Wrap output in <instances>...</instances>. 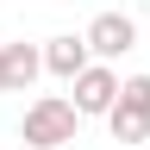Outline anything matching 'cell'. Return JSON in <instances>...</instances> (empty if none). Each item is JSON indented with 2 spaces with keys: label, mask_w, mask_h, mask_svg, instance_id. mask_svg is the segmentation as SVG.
<instances>
[{
  "label": "cell",
  "mask_w": 150,
  "mask_h": 150,
  "mask_svg": "<svg viewBox=\"0 0 150 150\" xmlns=\"http://www.w3.org/2000/svg\"><path fill=\"white\" fill-rule=\"evenodd\" d=\"M106 125H112V138H119V144H144V138H150V106H138V100H125V94H119V100L106 106Z\"/></svg>",
  "instance_id": "cell-6"
},
{
  "label": "cell",
  "mask_w": 150,
  "mask_h": 150,
  "mask_svg": "<svg viewBox=\"0 0 150 150\" xmlns=\"http://www.w3.org/2000/svg\"><path fill=\"white\" fill-rule=\"evenodd\" d=\"M81 38H88V50L100 56V63H112V56H125L131 44H138V19L131 13H94V25Z\"/></svg>",
  "instance_id": "cell-3"
},
{
  "label": "cell",
  "mask_w": 150,
  "mask_h": 150,
  "mask_svg": "<svg viewBox=\"0 0 150 150\" xmlns=\"http://www.w3.org/2000/svg\"><path fill=\"white\" fill-rule=\"evenodd\" d=\"M88 63H94L88 38H50V44H44V69L56 75V81H75V75H81Z\"/></svg>",
  "instance_id": "cell-5"
},
{
  "label": "cell",
  "mask_w": 150,
  "mask_h": 150,
  "mask_svg": "<svg viewBox=\"0 0 150 150\" xmlns=\"http://www.w3.org/2000/svg\"><path fill=\"white\" fill-rule=\"evenodd\" d=\"M44 75V50L38 44H0V94H25Z\"/></svg>",
  "instance_id": "cell-4"
},
{
  "label": "cell",
  "mask_w": 150,
  "mask_h": 150,
  "mask_svg": "<svg viewBox=\"0 0 150 150\" xmlns=\"http://www.w3.org/2000/svg\"><path fill=\"white\" fill-rule=\"evenodd\" d=\"M69 88H75V112H81V119H106V106L119 100V75H112V63H100V56H94Z\"/></svg>",
  "instance_id": "cell-2"
},
{
  "label": "cell",
  "mask_w": 150,
  "mask_h": 150,
  "mask_svg": "<svg viewBox=\"0 0 150 150\" xmlns=\"http://www.w3.org/2000/svg\"><path fill=\"white\" fill-rule=\"evenodd\" d=\"M75 125H81L75 100H63V94H38V100L25 106V119H19V138H25L31 150H63V144H75Z\"/></svg>",
  "instance_id": "cell-1"
}]
</instances>
